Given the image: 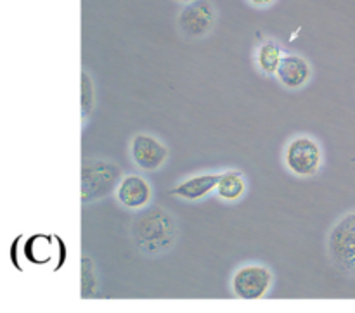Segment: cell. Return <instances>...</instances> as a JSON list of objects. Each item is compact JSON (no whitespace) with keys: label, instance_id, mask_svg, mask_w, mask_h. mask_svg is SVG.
Here are the masks:
<instances>
[{"label":"cell","instance_id":"6da1fadb","mask_svg":"<svg viewBox=\"0 0 355 313\" xmlns=\"http://www.w3.org/2000/svg\"><path fill=\"white\" fill-rule=\"evenodd\" d=\"M130 238L137 251L146 256H162L175 246L179 224L175 215L162 206L149 204L139 210L130 224Z\"/></svg>","mask_w":355,"mask_h":313},{"label":"cell","instance_id":"7a4b0ae2","mask_svg":"<svg viewBox=\"0 0 355 313\" xmlns=\"http://www.w3.org/2000/svg\"><path fill=\"white\" fill-rule=\"evenodd\" d=\"M123 179L121 168L107 158H85L82 163V204L114 194Z\"/></svg>","mask_w":355,"mask_h":313},{"label":"cell","instance_id":"3957f363","mask_svg":"<svg viewBox=\"0 0 355 313\" xmlns=\"http://www.w3.org/2000/svg\"><path fill=\"white\" fill-rule=\"evenodd\" d=\"M326 253L336 270L355 277V211L342 215L329 229Z\"/></svg>","mask_w":355,"mask_h":313},{"label":"cell","instance_id":"277c9868","mask_svg":"<svg viewBox=\"0 0 355 313\" xmlns=\"http://www.w3.org/2000/svg\"><path fill=\"white\" fill-rule=\"evenodd\" d=\"M283 161L291 175L311 179L322 168L321 144L311 135H295L284 147Z\"/></svg>","mask_w":355,"mask_h":313},{"label":"cell","instance_id":"5b68a950","mask_svg":"<svg viewBox=\"0 0 355 313\" xmlns=\"http://www.w3.org/2000/svg\"><path fill=\"white\" fill-rule=\"evenodd\" d=\"M274 274L263 263H246L232 274L231 287L236 298L243 301H259L270 291Z\"/></svg>","mask_w":355,"mask_h":313},{"label":"cell","instance_id":"8992f818","mask_svg":"<svg viewBox=\"0 0 355 313\" xmlns=\"http://www.w3.org/2000/svg\"><path fill=\"white\" fill-rule=\"evenodd\" d=\"M217 23V9L210 0H194L184 3L177 16L180 35L187 40H201L214 31Z\"/></svg>","mask_w":355,"mask_h":313},{"label":"cell","instance_id":"52a82bcc","mask_svg":"<svg viewBox=\"0 0 355 313\" xmlns=\"http://www.w3.org/2000/svg\"><path fill=\"white\" fill-rule=\"evenodd\" d=\"M128 152L134 165L142 172H156L163 168L170 154L166 144H163L156 135L148 134V132L135 134L130 138Z\"/></svg>","mask_w":355,"mask_h":313},{"label":"cell","instance_id":"ba28073f","mask_svg":"<svg viewBox=\"0 0 355 313\" xmlns=\"http://www.w3.org/2000/svg\"><path fill=\"white\" fill-rule=\"evenodd\" d=\"M153 196H155L153 186L144 177L137 175V173L123 175V179L118 184L116 190H114V197H116L118 203L130 211H139L148 208L151 204Z\"/></svg>","mask_w":355,"mask_h":313},{"label":"cell","instance_id":"9c48e42d","mask_svg":"<svg viewBox=\"0 0 355 313\" xmlns=\"http://www.w3.org/2000/svg\"><path fill=\"white\" fill-rule=\"evenodd\" d=\"M277 82L288 90H300L307 85L312 78V66L304 55L300 54H284L279 68L276 73Z\"/></svg>","mask_w":355,"mask_h":313},{"label":"cell","instance_id":"30bf717a","mask_svg":"<svg viewBox=\"0 0 355 313\" xmlns=\"http://www.w3.org/2000/svg\"><path fill=\"white\" fill-rule=\"evenodd\" d=\"M218 179H220V173H198V175L189 177V179L182 180L175 187H172L170 196L189 201V203L203 201L205 197L217 190Z\"/></svg>","mask_w":355,"mask_h":313},{"label":"cell","instance_id":"8fae6325","mask_svg":"<svg viewBox=\"0 0 355 313\" xmlns=\"http://www.w3.org/2000/svg\"><path fill=\"white\" fill-rule=\"evenodd\" d=\"M217 197L224 203H238L243 196L246 194V179L239 170H225L220 173L218 179L217 190H215Z\"/></svg>","mask_w":355,"mask_h":313},{"label":"cell","instance_id":"7c38bea8","mask_svg":"<svg viewBox=\"0 0 355 313\" xmlns=\"http://www.w3.org/2000/svg\"><path fill=\"white\" fill-rule=\"evenodd\" d=\"M283 47H281L279 42L272 40V38H267L262 44L259 45L255 54L257 68L262 75L266 76H276L277 68H279L281 61H283Z\"/></svg>","mask_w":355,"mask_h":313},{"label":"cell","instance_id":"4fadbf2b","mask_svg":"<svg viewBox=\"0 0 355 313\" xmlns=\"http://www.w3.org/2000/svg\"><path fill=\"white\" fill-rule=\"evenodd\" d=\"M82 300H94L99 296V277H97V267L90 256L82 258Z\"/></svg>","mask_w":355,"mask_h":313},{"label":"cell","instance_id":"5bb4252c","mask_svg":"<svg viewBox=\"0 0 355 313\" xmlns=\"http://www.w3.org/2000/svg\"><path fill=\"white\" fill-rule=\"evenodd\" d=\"M96 83L87 71H82V121L85 123L96 109Z\"/></svg>","mask_w":355,"mask_h":313},{"label":"cell","instance_id":"9a60e30c","mask_svg":"<svg viewBox=\"0 0 355 313\" xmlns=\"http://www.w3.org/2000/svg\"><path fill=\"white\" fill-rule=\"evenodd\" d=\"M250 6H253L255 9H267V7L274 6L276 0H248Z\"/></svg>","mask_w":355,"mask_h":313},{"label":"cell","instance_id":"2e32d148","mask_svg":"<svg viewBox=\"0 0 355 313\" xmlns=\"http://www.w3.org/2000/svg\"><path fill=\"white\" fill-rule=\"evenodd\" d=\"M173 2H179V3H189V2H194V0H173Z\"/></svg>","mask_w":355,"mask_h":313}]
</instances>
